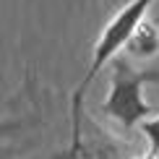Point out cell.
Masks as SVG:
<instances>
[{"label": "cell", "instance_id": "6da1fadb", "mask_svg": "<svg viewBox=\"0 0 159 159\" xmlns=\"http://www.w3.org/2000/svg\"><path fill=\"white\" fill-rule=\"evenodd\" d=\"M154 0H128L115 16L104 24L102 34H99L94 50H91V63L86 68L84 78L78 81V86L70 94V146H78L84 143V97L89 91V86L94 84L97 73L104 68V65L112 63V57L120 55V50H125L128 39L133 37V31L143 24L146 18V11L151 8Z\"/></svg>", "mask_w": 159, "mask_h": 159}, {"label": "cell", "instance_id": "7a4b0ae2", "mask_svg": "<svg viewBox=\"0 0 159 159\" xmlns=\"http://www.w3.org/2000/svg\"><path fill=\"white\" fill-rule=\"evenodd\" d=\"M159 84V68H133L125 55L110 63V91L102 102V115L123 125L125 130L138 128L154 115V107L143 99V86Z\"/></svg>", "mask_w": 159, "mask_h": 159}, {"label": "cell", "instance_id": "3957f363", "mask_svg": "<svg viewBox=\"0 0 159 159\" xmlns=\"http://www.w3.org/2000/svg\"><path fill=\"white\" fill-rule=\"evenodd\" d=\"M125 50H128V55H130V57H136V60H146V57H154L157 52H159V29H157L154 24L143 21V24L133 31V37L128 39Z\"/></svg>", "mask_w": 159, "mask_h": 159}, {"label": "cell", "instance_id": "277c9868", "mask_svg": "<svg viewBox=\"0 0 159 159\" xmlns=\"http://www.w3.org/2000/svg\"><path fill=\"white\" fill-rule=\"evenodd\" d=\"M50 159H117V157L104 154V151H94V149L86 146V143H81V146H68L63 151H55Z\"/></svg>", "mask_w": 159, "mask_h": 159}, {"label": "cell", "instance_id": "5b68a950", "mask_svg": "<svg viewBox=\"0 0 159 159\" xmlns=\"http://www.w3.org/2000/svg\"><path fill=\"white\" fill-rule=\"evenodd\" d=\"M138 130L146 136V141H149V151L159 157V115H157V117H149V120H143L141 125H138Z\"/></svg>", "mask_w": 159, "mask_h": 159}, {"label": "cell", "instance_id": "8992f818", "mask_svg": "<svg viewBox=\"0 0 159 159\" xmlns=\"http://www.w3.org/2000/svg\"><path fill=\"white\" fill-rule=\"evenodd\" d=\"M136 159H159L157 154H151V151H149V154H141V157H136Z\"/></svg>", "mask_w": 159, "mask_h": 159}]
</instances>
